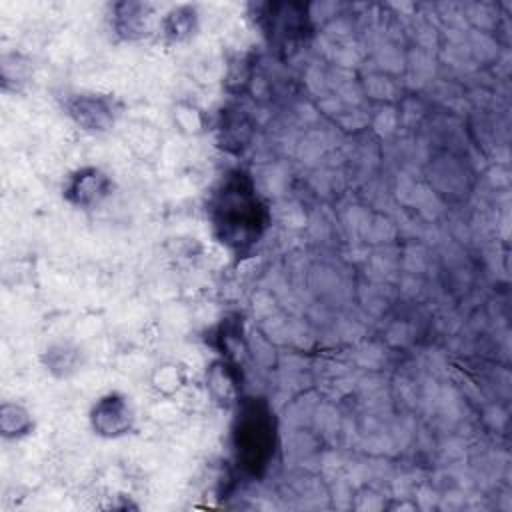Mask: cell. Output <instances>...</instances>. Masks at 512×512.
Segmentation results:
<instances>
[{
    "mask_svg": "<svg viewBox=\"0 0 512 512\" xmlns=\"http://www.w3.org/2000/svg\"><path fill=\"white\" fill-rule=\"evenodd\" d=\"M212 222L218 238L238 252L260 240L268 226V212L258 200L250 176L240 170L226 176L212 204Z\"/></svg>",
    "mask_w": 512,
    "mask_h": 512,
    "instance_id": "cell-1",
    "label": "cell"
},
{
    "mask_svg": "<svg viewBox=\"0 0 512 512\" xmlns=\"http://www.w3.org/2000/svg\"><path fill=\"white\" fill-rule=\"evenodd\" d=\"M232 444L238 466L252 476L266 472L276 450V422L264 400L250 398L240 404L232 426Z\"/></svg>",
    "mask_w": 512,
    "mask_h": 512,
    "instance_id": "cell-2",
    "label": "cell"
},
{
    "mask_svg": "<svg viewBox=\"0 0 512 512\" xmlns=\"http://www.w3.org/2000/svg\"><path fill=\"white\" fill-rule=\"evenodd\" d=\"M66 114L86 132H106L114 126L120 106L108 94L80 92L72 94L64 102Z\"/></svg>",
    "mask_w": 512,
    "mask_h": 512,
    "instance_id": "cell-3",
    "label": "cell"
},
{
    "mask_svg": "<svg viewBox=\"0 0 512 512\" xmlns=\"http://www.w3.org/2000/svg\"><path fill=\"white\" fill-rule=\"evenodd\" d=\"M90 422L98 436L120 438L132 430L134 412L126 396L110 392L96 400L90 412Z\"/></svg>",
    "mask_w": 512,
    "mask_h": 512,
    "instance_id": "cell-4",
    "label": "cell"
},
{
    "mask_svg": "<svg viewBox=\"0 0 512 512\" xmlns=\"http://www.w3.org/2000/svg\"><path fill=\"white\" fill-rule=\"evenodd\" d=\"M112 194V180L100 168H80L68 176L64 198L78 208H94Z\"/></svg>",
    "mask_w": 512,
    "mask_h": 512,
    "instance_id": "cell-5",
    "label": "cell"
},
{
    "mask_svg": "<svg viewBox=\"0 0 512 512\" xmlns=\"http://www.w3.org/2000/svg\"><path fill=\"white\" fill-rule=\"evenodd\" d=\"M150 10L152 6L140 2H124L114 6V30L132 40L146 36L150 30Z\"/></svg>",
    "mask_w": 512,
    "mask_h": 512,
    "instance_id": "cell-6",
    "label": "cell"
},
{
    "mask_svg": "<svg viewBox=\"0 0 512 512\" xmlns=\"http://www.w3.org/2000/svg\"><path fill=\"white\" fill-rule=\"evenodd\" d=\"M46 366L58 376H68L80 366V352L70 344H56L46 350Z\"/></svg>",
    "mask_w": 512,
    "mask_h": 512,
    "instance_id": "cell-7",
    "label": "cell"
},
{
    "mask_svg": "<svg viewBox=\"0 0 512 512\" xmlns=\"http://www.w3.org/2000/svg\"><path fill=\"white\" fill-rule=\"evenodd\" d=\"M194 8L192 6H180L168 12L162 20V32L172 40L178 42L186 38L194 30Z\"/></svg>",
    "mask_w": 512,
    "mask_h": 512,
    "instance_id": "cell-8",
    "label": "cell"
},
{
    "mask_svg": "<svg viewBox=\"0 0 512 512\" xmlns=\"http://www.w3.org/2000/svg\"><path fill=\"white\" fill-rule=\"evenodd\" d=\"M30 428H32V418L22 406L16 404V418H12L6 404L2 406V430L6 436H22V434H28Z\"/></svg>",
    "mask_w": 512,
    "mask_h": 512,
    "instance_id": "cell-9",
    "label": "cell"
}]
</instances>
